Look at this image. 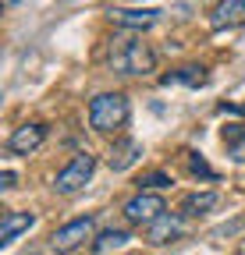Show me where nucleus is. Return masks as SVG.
<instances>
[{
  "label": "nucleus",
  "mask_w": 245,
  "mask_h": 255,
  "mask_svg": "<svg viewBox=\"0 0 245 255\" xmlns=\"http://www.w3.org/2000/svg\"><path fill=\"white\" fill-rule=\"evenodd\" d=\"M135 188L139 191H157V188H171V174L167 170H146L135 177Z\"/></svg>",
  "instance_id": "nucleus-16"
},
{
  "label": "nucleus",
  "mask_w": 245,
  "mask_h": 255,
  "mask_svg": "<svg viewBox=\"0 0 245 255\" xmlns=\"http://www.w3.org/2000/svg\"><path fill=\"white\" fill-rule=\"evenodd\" d=\"M189 156V170L196 174V177H203V181H217V170H213L206 159H203V152H185Z\"/></svg>",
  "instance_id": "nucleus-17"
},
{
  "label": "nucleus",
  "mask_w": 245,
  "mask_h": 255,
  "mask_svg": "<svg viewBox=\"0 0 245 255\" xmlns=\"http://www.w3.org/2000/svg\"><path fill=\"white\" fill-rule=\"evenodd\" d=\"M139 159H142V142L139 138H117L110 145L107 163H110V170H128L132 163H139Z\"/></svg>",
  "instance_id": "nucleus-11"
},
{
  "label": "nucleus",
  "mask_w": 245,
  "mask_h": 255,
  "mask_svg": "<svg viewBox=\"0 0 245 255\" xmlns=\"http://www.w3.org/2000/svg\"><path fill=\"white\" fill-rule=\"evenodd\" d=\"M206 82H210V75H206L203 64H185V68H178L171 75H160V85H189V89H199Z\"/></svg>",
  "instance_id": "nucleus-12"
},
{
  "label": "nucleus",
  "mask_w": 245,
  "mask_h": 255,
  "mask_svg": "<svg viewBox=\"0 0 245 255\" xmlns=\"http://www.w3.org/2000/svg\"><path fill=\"white\" fill-rule=\"evenodd\" d=\"M164 213H167V202L157 191H139V195H132L125 202V220L135 223V227H149V223H157Z\"/></svg>",
  "instance_id": "nucleus-5"
},
{
  "label": "nucleus",
  "mask_w": 245,
  "mask_h": 255,
  "mask_svg": "<svg viewBox=\"0 0 245 255\" xmlns=\"http://www.w3.org/2000/svg\"><path fill=\"white\" fill-rule=\"evenodd\" d=\"M181 234H185V216H181V213H164L157 223L146 227V241L149 245H171Z\"/></svg>",
  "instance_id": "nucleus-8"
},
{
  "label": "nucleus",
  "mask_w": 245,
  "mask_h": 255,
  "mask_svg": "<svg viewBox=\"0 0 245 255\" xmlns=\"http://www.w3.org/2000/svg\"><path fill=\"white\" fill-rule=\"evenodd\" d=\"M238 231H245V216H238V220H231V223H221V227H213L210 238L221 241V238H231V234H238Z\"/></svg>",
  "instance_id": "nucleus-18"
},
{
  "label": "nucleus",
  "mask_w": 245,
  "mask_h": 255,
  "mask_svg": "<svg viewBox=\"0 0 245 255\" xmlns=\"http://www.w3.org/2000/svg\"><path fill=\"white\" fill-rule=\"evenodd\" d=\"M242 21H245V0H217L213 11H210V25L217 32L221 28H235Z\"/></svg>",
  "instance_id": "nucleus-10"
},
{
  "label": "nucleus",
  "mask_w": 245,
  "mask_h": 255,
  "mask_svg": "<svg viewBox=\"0 0 245 255\" xmlns=\"http://www.w3.org/2000/svg\"><path fill=\"white\" fill-rule=\"evenodd\" d=\"M217 202H221V195L217 191H192V195H185L181 199V216L185 220H192V216H203V213H210V209H217Z\"/></svg>",
  "instance_id": "nucleus-13"
},
{
  "label": "nucleus",
  "mask_w": 245,
  "mask_h": 255,
  "mask_svg": "<svg viewBox=\"0 0 245 255\" xmlns=\"http://www.w3.org/2000/svg\"><path fill=\"white\" fill-rule=\"evenodd\" d=\"M14 181H18V174H14V170H4V174H0V188H4V191H11V188H14Z\"/></svg>",
  "instance_id": "nucleus-19"
},
{
  "label": "nucleus",
  "mask_w": 245,
  "mask_h": 255,
  "mask_svg": "<svg viewBox=\"0 0 245 255\" xmlns=\"http://www.w3.org/2000/svg\"><path fill=\"white\" fill-rule=\"evenodd\" d=\"M46 135H50V128H46L43 121H28V124H21V128H14V131H11L7 152H11V156H32V152L46 142Z\"/></svg>",
  "instance_id": "nucleus-6"
},
{
  "label": "nucleus",
  "mask_w": 245,
  "mask_h": 255,
  "mask_svg": "<svg viewBox=\"0 0 245 255\" xmlns=\"http://www.w3.org/2000/svg\"><path fill=\"white\" fill-rule=\"evenodd\" d=\"M93 174H96V156L93 152H78V156H71L68 163L57 170L53 191H57V195H78V191L93 181Z\"/></svg>",
  "instance_id": "nucleus-3"
},
{
  "label": "nucleus",
  "mask_w": 245,
  "mask_h": 255,
  "mask_svg": "<svg viewBox=\"0 0 245 255\" xmlns=\"http://www.w3.org/2000/svg\"><path fill=\"white\" fill-rule=\"evenodd\" d=\"M93 231H96V220L93 216H75L71 223H64V227H57L53 238H50V248L57 255H71L75 248H82L85 241H93Z\"/></svg>",
  "instance_id": "nucleus-4"
},
{
  "label": "nucleus",
  "mask_w": 245,
  "mask_h": 255,
  "mask_svg": "<svg viewBox=\"0 0 245 255\" xmlns=\"http://www.w3.org/2000/svg\"><path fill=\"white\" fill-rule=\"evenodd\" d=\"M139 4H142V0H139Z\"/></svg>",
  "instance_id": "nucleus-20"
},
{
  "label": "nucleus",
  "mask_w": 245,
  "mask_h": 255,
  "mask_svg": "<svg viewBox=\"0 0 245 255\" xmlns=\"http://www.w3.org/2000/svg\"><path fill=\"white\" fill-rule=\"evenodd\" d=\"M224 145H228V156L235 163H245V124H228L224 128Z\"/></svg>",
  "instance_id": "nucleus-15"
},
{
  "label": "nucleus",
  "mask_w": 245,
  "mask_h": 255,
  "mask_svg": "<svg viewBox=\"0 0 245 255\" xmlns=\"http://www.w3.org/2000/svg\"><path fill=\"white\" fill-rule=\"evenodd\" d=\"M128 121V96L125 92H100L89 100V128L100 135H110Z\"/></svg>",
  "instance_id": "nucleus-2"
},
{
  "label": "nucleus",
  "mask_w": 245,
  "mask_h": 255,
  "mask_svg": "<svg viewBox=\"0 0 245 255\" xmlns=\"http://www.w3.org/2000/svg\"><path fill=\"white\" fill-rule=\"evenodd\" d=\"M128 241H132V234H128L125 227H107V231H100V234H96L93 248L103 255V252H117V248H125Z\"/></svg>",
  "instance_id": "nucleus-14"
},
{
  "label": "nucleus",
  "mask_w": 245,
  "mask_h": 255,
  "mask_svg": "<svg viewBox=\"0 0 245 255\" xmlns=\"http://www.w3.org/2000/svg\"><path fill=\"white\" fill-rule=\"evenodd\" d=\"M164 11H153V7H110L107 18L117 25V28H128V32H146L160 21Z\"/></svg>",
  "instance_id": "nucleus-7"
},
{
  "label": "nucleus",
  "mask_w": 245,
  "mask_h": 255,
  "mask_svg": "<svg viewBox=\"0 0 245 255\" xmlns=\"http://www.w3.org/2000/svg\"><path fill=\"white\" fill-rule=\"evenodd\" d=\"M110 71L125 75V78L149 75V71H157V50H153L149 43H142V39H135V36L114 39V46H110Z\"/></svg>",
  "instance_id": "nucleus-1"
},
{
  "label": "nucleus",
  "mask_w": 245,
  "mask_h": 255,
  "mask_svg": "<svg viewBox=\"0 0 245 255\" xmlns=\"http://www.w3.org/2000/svg\"><path fill=\"white\" fill-rule=\"evenodd\" d=\"M36 227V213H21V209H7L0 220V245H14L25 231Z\"/></svg>",
  "instance_id": "nucleus-9"
}]
</instances>
